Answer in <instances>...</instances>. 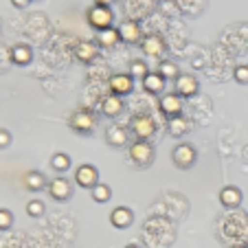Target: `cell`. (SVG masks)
Here are the masks:
<instances>
[{"mask_svg":"<svg viewBox=\"0 0 248 248\" xmlns=\"http://www.w3.org/2000/svg\"><path fill=\"white\" fill-rule=\"evenodd\" d=\"M46 191H48V196H51L53 200L66 202V200L73 198V185H70V180H66L64 176H57V178H53L51 183H48Z\"/></svg>","mask_w":248,"mask_h":248,"instance_id":"6","label":"cell"},{"mask_svg":"<svg viewBox=\"0 0 248 248\" xmlns=\"http://www.w3.org/2000/svg\"><path fill=\"white\" fill-rule=\"evenodd\" d=\"M130 154V160L136 165V167L145 169L154 163V145H152L150 140H134L127 150Z\"/></svg>","mask_w":248,"mask_h":248,"instance_id":"1","label":"cell"},{"mask_svg":"<svg viewBox=\"0 0 248 248\" xmlns=\"http://www.w3.org/2000/svg\"><path fill=\"white\" fill-rule=\"evenodd\" d=\"M97 42L106 48H112L121 42V35H119V29L110 27V29H103V31H97Z\"/></svg>","mask_w":248,"mask_h":248,"instance_id":"20","label":"cell"},{"mask_svg":"<svg viewBox=\"0 0 248 248\" xmlns=\"http://www.w3.org/2000/svg\"><path fill=\"white\" fill-rule=\"evenodd\" d=\"M150 75V68H147V64L143 60H134L130 64V77L132 79H145V77Z\"/></svg>","mask_w":248,"mask_h":248,"instance_id":"26","label":"cell"},{"mask_svg":"<svg viewBox=\"0 0 248 248\" xmlns=\"http://www.w3.org/2000/svg\"><path fill=\"white\" fill-rule=\"evenodd\" d=\"M9 145H11V132L0 127V150H7Z\"/></svg>","mask_w":248,"mask_h":248,"instance_id":"30","label":"cell"},{"mask_svg":"<svg viewBox=\"0 0 248 248\" xmlns=\"http://www.w3.org/2000/svg\"><path fill=\"white\" fill-rule=\"evenodd\" d=\"M198 160V152L191 143H180L171 150V163L178 169H191Z\"/></svg>","mask_w":248,"mask_h":248,"instance_id":"3","label":"cell"},{"mask_svg":"<svg viewBox=\"0 0 248 248\" xmlns=\"http://www.w3.org/2000/svg\"><path fill=\"white\" fill-rule=\"evenodd\" d=\"M90 196H93V200L97 202V204H106V202H110V198H112V189L106 183H99L97 187L90 189Z\"/></svg>","mask_w":248,"mask_h":248,"instance_id":"24","label":"cell"},{"mask_svg":"<svg viewBox=\"0 0 248 248\" xmlns=\"http://www.w3.org/2000/svg\"><path fill=\"white\" fill-rule=\"evenodd\" d=\"M160 112H163L167 119L180 117V112H183V99H180L176 93L163 94V97H160Z\"/></svg>","mask_w":248,"mask_h":248,"instance_id":"9","label":"cell"},{"mask_svg":"<svg viewBox=\"0 0 248 248\" xmlns=\"http://www.w3.org/2000/svg\"><path fill=\"white\" fill-rule=\"evenodd\" d=\"M140 46H143V53L147 57H160L165 53V40L160 35H145Z\"/></svg>","mask_w":248,"mask_h":248,"instance_id":"15","label":"cell"},{"mask_svg":"<svg viewBox=\"0 0 248 248\" xmlns=\"http://www.w3.org/2000/svg\"><path fill=\"white\" fill-rule=\"evenodd\" d=\"M123 248H140V246H136V244H127V246H123Z\"/></svg>","mask_w":248,"mask_h":248,"instance_id":"33","label":"cell"},{"mask_svg":"<svg viewBox=\"0 0 248 248\" xmlns=\"http://www.w3.org/2000/svg\"><path fill=\"white\" fill-rule=\"evenodd\" d=\"M14 226V213L9 209H0V231H9Z\"/></svg>","mask_w":248,"mask_h":248,"instance_id":"29","label":"cell"},{"mask_svg":"<svg viewBox=\"0 0 248 248\" xmlns=\"http://www.w3.org/2000/svg\"><path fill=\"white\" fill-rule=\"evenodd\" d=\"M233 77H235V81H237V84L246 86V84H248V64H239V66H235Z\"/></svg>","mask_w":248,"mask_h":248,"instance_id":"28","label":"cell"},{"mask_svg":"<svg viewBox=\"0 0 248 248\" xmlns=\"http://www.w3.org/2000/svg\"><path fill=\"white\" fill-rule=\"evenodd\" d=\"M11 5L18 7V9H27V7L31 5V0H11Z\"/></svg>","mask_w":248,"mask_h":248,"instance_id":"31","label":"cell"},{"mask_svg":"<svg viewBox=\"0 0 248 248\" xmlns=\"http://www.w3.org/2000/svg\"><path fill=\"white\" fill-rule=\"evenodd\" d=\"M114 0H94V5H101V7H110Z\"/></svg>","mask_w":248,"mask_h":248,"instance_id":"32","label":"cell"},{"mask_svg":"<svg viewBox=\"0 0 248 248\" xmlns=\"http://www.w3.org/2000/svg\"><path fill=\"white\" fill-rule=\"evenodd\" d=\"M27 216L29 217H42L44 216V202L42 200H29L27 202Z\"/></svg>","mask_w":248,"mask_h":248,"instance_id":"27","label":"cell"},{"mask_svg":"<svg viewBox=\"0 0 248 248\" xmlns=\"http://www.w3.org/2000/svg\"><path fill=\"white\" fill-rule=\"evenodd\" d=\"M108 86H110V93L112 94H117V97H125V94H130L132 90H134V79L130 77V73H127V75L117 73V75L110 77Z\"/></svg>","mask_w":248,"mask_h":248,"instance_id":"8","label":"cell"},{"mask_svg":"<svg viewBox=\"0 0 248 248\" xmlns=\"http://www.w3.org/2000/svg\"><path fill=\"white\" fill-rule=\"evenodd\" d=\"M101 112H103V117L117 119L119 114L123 112V97H117V94L103 97L101 99Z\"/></svg>","mask_w":248,"mask_h":248,"instance_id":"13","label":"cell"},{"mask_svg":"<svg viewBox=\"0 0 248 248\" xmlns=\"http://www.w3.org/2000/svg\"><path fill=\"white\" fill-rule=\"evenodd\" d=\"M75 55L79 62H84V64H88V62H93L94 57H97V46H94L93 42H79L75 48Z\"/></svg>","mask_w":248,"mask_h":248,"instance_id":"22","label":"cell"},{"mask_svg":"<svg viewBox=\"0 0 248 248\" xmlns=\"http://www.w3.org/2000/svg\"><path fill=\"white\" fill-rule=\"evenodd\" d=\"M51 167L55 169V171L64 173L70 169V156L64 154V152H55V154L51 156Z\"/></svg>","mask_w":248,"mask_h":248,"instance_id":"25","label":"cell"},{"mask_svg":"<svg viewBox=\"0 0 248 248\" xmlns=\"http://www.w3.org/2000/svg\"><path fill=\"white\" fill-rule=\"evenodd\" d=\"M163 79H178L180 77V70H178V66H176V62H169V60H163L158 64V70H156Z\"/></svg>","mask_w":248,"mask_h":248,"instance_id":"23","label":"cell"},{"mask_svg":"<svg viewBox=\"0 0 248 248\" xmlns=\"http://www.w3.org/2000/svg\"><path fill=\"white\" fill-rule=\"evenodd\" d=\"M33 60V51L29 44H14L11 46V62L16 66H27Z\"/></svg>","mask_w":248,"mask_h":248,"instance_id":"18","label":"cell"},{"mask_svg":"<svg viewBox=\"0 0 248 248\" xmlns=\"http://www.w3.org/2000/svg\"><path fill=\"white\" fill-rule=\"evenodd\" d=\"M220 204L224 209H237L242 204V191L239 187L235 185H229V187H222L220 189Z\"/></svg>","mask_w":248,"mask_h":248,"instance_id":"12","label":"cell"},{"mask_svg":"<svg viewBox=\"0 0 248 248\" xmlns=\"http://www.w3.org/2000/svg\"><path fill=\"white\" fill-rule=\"evenodd\" d=\"M75 183L79 185L81 189H93L99 185V171L94 165H79L75 171Z\"/></svg>","mask_w":248,"mask_h":248,"instance_id":"7","label":"cell"},{"mask_svg":"<svg viewBox=\"0 0 248 248\" xmlns=\"http://www.w3.org/2000/svg\"><path fill=\"white\" fill-rule=\"evenodd\" d=\"M235 248H246V246H235Z\"/></svg>","mask_w":248,"mask_h":248,"instance_id":"34","label":"cell"},{"mask_svg":"<svg viewBox=\"0 0 248 248\" xmlns=\"http://www.w3.org/2000/svg\"><path fill=\"white\" fill-rule=\"evenodd\" d=\"M22 183L29 191H42V189L48 187V180L42 171H27L24 173V178H22Z\"/></svg>","mask_w":248,"mask_h":248,"instance_id":"16","label":"cell"},{"mask_svg":"<svg viewBox=\"0 0 248 248\" xmlns=\"http://www.w3.org/2000/svg\"><path fill=\"white\" fill-rule=\"evenodd\" d=\"M132 222H134V213H132V209H127V206H117V209L110 213V224H112L114 229H127V226H132Z\"/></svg>","mask_w":248,"mask_h":248,"instance_id":"14","label":"cell"},{"mask_svg":"<svg viewBox=\"0 0 248 248\" xmlns=\"http://www.w3.org/2000/svg\"><path fill=\"white\" fill-rule=\"evenodd\" d=\"M68 125H70V130H75L77 134H93L94 127H97V119H94V114L90 112V110L79 108L70 114Z\"/></svg>","mask_w":248,"mask_h":248,"instance_id":"2","label":"cell"},{"mask_svg":"<svg viewBox=\"0 0 248 248\" xmlns=\"http://www.w3.org/2000/svg\"><path fill=\"white\" fill-rule=\"evenodd\" d=\"M165 81L167 79H163L158 73H150V75L140 81V84H143V88H145L150 94H160L165 90Z\"/></svg>","mask_w":248,"mask_h":248,"instance_id":"21","label":"cell"},{"mask_svg":"<svg viewBox=\"0 0 248 248\" xmlns=\"http://www.w3.org/2000/svg\"><path fill=\"white\" fill-rule=\"evenodd\" d=\"M117 29H119V35H121L123 42H127V44L143 42V40H140V24L134 22V20H123Z\"/></svg>","mask_w":248,"mask_h":248,"instance_id":"11","label":"cell"},{"mask_svg":"<svg viewBox=\"0 0 248 248\" xmlns=\"http://www.w3.org/2000/svg\"><path fill=\"white\" fill-rule=\"evenodd\" d=\"M198 90H200V84H198L196 77L180 75L178 79H176V90H173V93L183 99V97H193V94H198Z\"/></svg>","mask_w":248,"mask_h":248,"instance_id":"10","label":"cell"},{"mask_svg":"<svg viewBox=\"0 0 248 248\" xmlns=\"http://www.w3.org/2000/svg\"><path fill=\"white\" fill-rule=\"evenodd\" d=\"M167 132L169 136H173V139H180V136H185L189 132V121L180 114V117H171L167 121Z\"/></svg>","mask_w":248,"mask_h":248,"instance_id":"19","label":"cell"},{"mask_svg":"<svg viewBox=\"0 0 248 248\" xmlns=\"http://www.w3.org/2000/svg\"><path fill=\"white\" fill-rule=\"evenodd\" d=\"M112 20H114V14H112V9H110V7H101V5L90 7V11H88V22L93 24L97 31L110 29V27H112Z\"/></svg>","mask_w":248,"mask_h":248,"instance_id":"5","label":"cell"},{"mask_svg":"<svg viewBox=\"0 0 248 248\" xmlns=\"http://www.w3.org/2000/svg\"><path fill=\"white\" fill-rule=\"evenodd\" d=\"M246 248H248V244H246Z\"/></svg>","mask_w":248,"mask_h":248,"instance_id":"35","label":"cell"},{"mask_svg":"<svg viewBox=\"0 0 248 248\" xmlns=\"http://www.w3.org/2000/svg\"><path fill=\"white\" fill-rule=\"evenodd\" d=\"M106 143L112 147L127 145V130L123 125H110L108 132H106Z\"/></svg>","mask_w":248,"mask_h":248,"instance_id":"17","label":"cell"},{"mask_svg":"<svg viewBox=\"0 0 248 248\" xmlns=\"http://www.w3.org/2000/svg\"><path fill=\"white\" fill-rule=\"evenodd\" d=\"M130 130L134 132L136 140H150L156 134V123L150 114H134L130 121Z\"/></svg>","mask_w":248,"mask_h":248,"instance_id":"4","label":"cell"}]
</instances>
